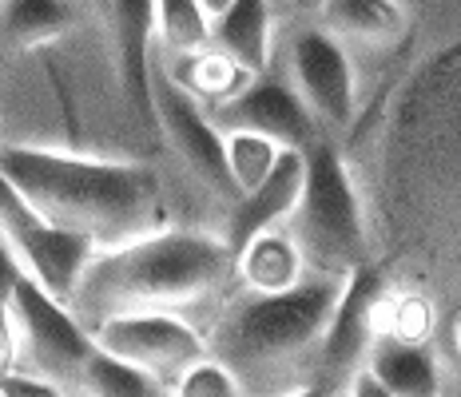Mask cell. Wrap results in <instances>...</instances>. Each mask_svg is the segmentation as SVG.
<instances>
[{"label":"cell","instance_id":"cell-1","mask_svg":"<svg viewBox=\"0 0 461 397\" xmlns=\"http://www.w3.org/2000/svg\"><path fill=\"white\" fill-rule=\"evenodd\" d=\"M235 255L211 230H148L95 250L68 310L84 330L115 314H211L235 294ZM203 326V322H199Z\"/></svg>","mask_w":461,"mask_h":397},{"label":"cell","instance_id":"cell-2","mask_svg":"<svg viewBox=\"0 0 461 397\" xmlns=\"http://www.w3.org/2000/svg\"><path fill=\"white\" fill-rule=\"evenodd\" d=\"M346 278L306 275L286 294L235 290L203 318L207 357L243 397H291L319 382V354Z\"/></svg>","mask_w":461,"mask_h":397},{"label":"cell","instance_id":"cell-3","mask_svg":"<svg viewBox=\"0 0 461 397\" xmlns=\"http://www.w3.org/2000/svg\"><path fill=\"white\" fill-rule=\"evenodd\" d=\"M0 176L36 219L80 230L100 250L156 230L159 179L140 163L0 143Z\"/></svg>","mask_w":461,"mask_h":397},{"label":"cell","instance_id":"cell-4","mask_svg":"<svg viewBox=\"0 0 461 397\" xmlns=\"http://www.w3.org/2000/svg\"><path fill=\"white\" fill-rule=\"evenodd\" d=\"M286 235L294 239L311 275L350 278L354 270L370 266L358 191L330 143L314 140L303 148V195L286 219Z\"/></svg>","mask_w":461,"mask_h":397},{"label":"cell","instance_id":"cell-5","mask_svg":"<svg viewBox=\"0 0 461 397\" xmlns=\"http://www.w3.org/2000/svg\"><path fill=\"white\" fill-rule=\"evenodd\" d=\"M92 346L148 374L163 393L207 357V342L195 322L179 314H115L92 326Z\"/></svg>","mask_w":461,"mask_h":397},{"label":"cell","instance_id":"cell-6","mask_svg":"<svg viewBox=\"0 0 461 397\" xmlns=\"http://www.w3.org/2000/svg\"><path fill=\"white\" fill-rule=\"evenodd\" d=\"M8 314H13L16 346H21V370L48 377L64 393H72L76 374L92 354V334L76 322L68 306L48 298L28 278H21L8 294Z\"/></svg>","mask_w":461,"mask_h":397},{"label":"cell","instance_id":"cell-7","mask_svg":"<svg viewBox=\"0 0 461 397\" xmlns=\"http://www.w3.org/2000/svg\"><path fill=\"white\" fill-rule=\"evenodd\" d=\"M151 120L167 131L171 148L179 151V159L191 167V176L199 183H207L211 191H219L223 199L235 203L239 191L227 176V159H223V131L207 120V112L199 108V100L191 95L184 84H176L171 72H151Z\"/></svg>","mask_w":461,"mask_h":397},{"label":"cell","instance_id":"cell-8","mask_svg":"<svg viewBox=\"0 0 461 397\" xmlns=\"http://www.w3.org/2000/svg\"><path fill=\"white\" fill-rule=\"evenodd\" d=\"M291 88L314 123L346 128L354 115V64L342 41L306 28L291 41Z\"/></svg>","mask_w":461,"mask_h":397},{"label":"cell","instance_id":"cell-9","mask_svg":"<svg viewBox=\"0 0 461 397\" xmlns=\"http://www.w3.org/2000/svg\"><path fill=\"white\" fill-rule=\"evenodd\" d=\"M207 120L219 131H251L278 143V148H294V151L311 148L319 140L311 112L303 108V100L294 95L286 80H251L230 100L215 104L207 112Z\"/></svg>","mask_w":461,"mask_h":397},{"label":"cell","instance_id":"cell-10","mask_svg":"<svg viewBox=\"0 0 461 397\" xmlns=\"http://www.w3.org/2000/svg\"><path fill=\"white\" fill-rule=\"evenodd\" d=\"M0 235L8 239V247H13L28 283H36L48 298H56L64 306L76 294V286H80L92 255L100 250L88 235L68 230V227H52L44 219H32L16 230H0Z\"/></svg>","mask_w":461,"mask_h":397},{"label":"cell","instance_id":"cell-11","mask_svg":"<svg viewBox=\"0 0 461 397\" xmlns=\"http://www.w3.org/2000/svg\"><path fill=\"white\" fill-rule=\"evenodd\" d=\"M299 195H303V151L283 148L271 176L258 183L255 191H247V195L230 203V215L223 227V243L230 247V255L243 243H251L255 235H263V230L286 227Z\"/></svg>","mask_w":461,"mask_h":397},{"label":"cell","instance_id":"cell-12","mask_svg":"<svg viewBox=\"0 0 461 397\" xmlns=\"http://www.w3.org/2000/svg\"><path fill=\"white\" fill-rule=\"evenodd\" d=\"M115 64L140 120L151 123V41H156V0H112Z\"/></svg>","mask_w":461,"mask_h":397},{"label":"cell","instance_id":"cell-13","mask_svg":"<svg viewBox=\"0 0 461 397\" xmlns=\"http://www.w3.org/2000/svg\"><path fill=\"white\" fill-rule=\"evenodd\" d=\"M362 370L378 377L393 397H446L441 357L429 350V342H398V338L374 334Z\"/></svg>","mask_w":461,"mask_h":397},{"label":"cell","instance_id":"cell-14","mask_svg":"<svg viewBox=\"0 0 461 397\" xmlns=\"http://www.w3.org/2000/svg\"><path fill=\"white\" fill-rule=\"evenodd\" d=\"M306 275L311 270H306L294 239L286 235V227L263 230L235 250V283L247 294H286Z\"/></svg>","mask_w":461,"mask_h":397},{"label":"cell","instance_id":"cell-15","mask_svg":"<svg viewBox=\"0 0 461 397\" xmlns=\"http://www.w3.org/2000/svg\"><path fill=\"white\" fill-rule=\"evenodd\" d=\"M211 48L251 80L263 76L267 60H271V8H267V0H230L211 21Z\"/></svg>","mask_w":461,"mask_h":397},{"label":"cell","instance_id":"cell-16","mask_svg":"<svg viewBox=\"0 0 461 397\" xmlns=\"http://www.w3.org/2000/svg\"><path fill=\"white\" fill-rule=\"evenodd\" d=\"M322 32L350 44H393L406 32L398 0H322Z\"/></svg>","mask_w":461,"mask_h":397},{"label":"cell","instance_id":"cell-17","mask_svg":"<svg viewBox=\"0 0 461 397\" xmlns=\"http://www.w3.org/2000/svg\"><path fill=\"white\" fill-rule=\"evenodd\" d=\"M68 28H72L68 0H5L0 5V41L8 48L52 44Z\"/></svg>","mask_w":461,"mask_h":397},{"label":"cell","instance_id":"cell-18","mask_svg":"<svg viewBox=\"0 0 461 397\" xmlns=\"http://www.w3.org/2000/svg\"><path fill=\"white\" fill-rule=\"evenodd\" d=\"M72 393L76 397H159L163 390L148 374H140L136 365L120 362V357L92 346V354L84 357L80 374H76Z\"/></svg>","mask_w":461,"mask_h":397},{"label":"cell","instance_id":"cell-19","mask_svg":"<svg viewBox=\"0 0 461 397\" xmlns=\"http://www.w3.org/2000/svg\"><path fill=\"white\" fill-rule=\"evenodd\" d=\"M156 32L171 56H195L211 48V16L199 0H156Z\"/></svg>","mask_w":461,"mask_h":397},{"label":"cell","instance_id":"cell-20","mask_svg":"<svg viewBox=\"0 0 461 397\" xmlns=\"http://www.w3.org/2000/svg\"><path fill=\"white\" fill-rule=\"evenodd\" d=\"M184 68L191 76H176V84H184V88L195 95L199 104H223V100H230L239 88H247L251 84V76L247 72H239L235 64L227 60V56H219L215 48H203V52H195V56H184Z\"/></svg>","mask_w":461,"mask_h":397},{"label":"cell","instance_id":"cell-21","mask_svg":"<svg viewBox=\"0 0 461 397\" xmlns=\"http://www.w3.org/2000/svg\"><path fill=\"white\" fill-rule=\"evenodd\" d=\"M278 143L263 140V135L251 131H223V159H227V176L235 183L239 195L255 191L258 183L271 176L275 159H278Z\"/></svg>","mask_w":461,"mask_h":397},{"label":"cell","instance_id":"cell-22","mask_svg":"<svg viewBox=\"0 0 461 397\" xmlns=\"http://www.w3.org/2000/svg\"><path fill=\"white\" fill-rule=\"evenodd\" d=\"M167 397H243V393H239L235 377H230L223 365L203 357V362H195L176 385H171Z\"/></svg>","mask_w":461,"mask_h":397},{"label":"cell","instance_id":"cell-23","mask_svg":"<svg viewBox=\"0 0 461 397\" xmlns=\"http://www.w3.org/2000/svg\"><path fill=\"white\" fill-rule=\"evenodd\" d=\"M0 397H68L60 385H52L48 377H36L28 370H13L0 377Z\"/></svg>","mask_w":461,"mask_h":397},{"label":"cell","instance_id":"cell-24","mask_svg":"<svg viewBox=\"0 0 461 397\" xmlns=\"http://www.w3.org/2000/svg\"><path fill=\"white\" fill-rule=\"evenodd\" d=\"M32 219L36 215L24 207V199L16 195V187L0 176V230H16V227H24V222H32Z\"/></svg>","mask_w":461,"mask_h":397},{"label":"cell","instance_id":"cell-25","mask_svg":"<svg viewBox=\"0 0 461 397\" xmlns=\"http://www.w3.org/2000/svg\"><path fill=\"white\" fill-rule=\"evenodd\" d=\"M21 370V346H16V326L8 314V302H0V377Z\"/></svg>","mask_w":461,"mask_h":397},{"label":"cell","instance_id":"cell-26","mask_svg":"<svg viewBox=\"0 0 461 397\" xmlns=\"http://www.w3.org/2000/svg\"><path fill=\"white\" fill-rule=\"evenodd\" d=\"M24 278V270L21 263H16V255H13V247H8V239L0 235V302H8V294L16 290V283Z\"/></svg>","mask_w":461,"mask_h":397},{"label":"cell","instance_id":"cell-27","mask_svg":"<svg viewBox=\"0 0 461 397\" xmlns=\"http://www.w3.org/2000/svg\"><path fill=\"white\" fill-rule=\"evenodd\" d=\"M342 397H393V393L378 382V377H370L366 370H354L342 382Z\"/></svg>","mask_w":461,"mask_h":397},{"label":"cell","instance_id":"cell-28","mask_svg":"<svg viewBox=\"0 0 461 397\" xmlns=\"http://www.w3.org/2000/svg\"><path fill=\"white\" fill-rule=\"evenodd\" d=\"M291 397H342V385H334V382H311L306 390H299V393H291Z\"/></svg>","mask_w":461,"mask_h":397},{"label":"cell","instance_id":"cell-29","mask_svg":"<svg viewBox=\"0 0 461 397\" xmlns=\"http://www.w3.org/2000/svg\"><path fill=\"white\" fill-rule=\"evenodd\" d=\"M227 5H230V0H199V8H203V13L211 16V21H215V16H219V13H223V8H227Z\"/></svg>","mask_w":461,"mask_h":397},{"label":"cell","instance_id":"cell-30","mask_svg":"<svg viewBox=\"0 0 461 397\" xmlns=\"http://www.w3.org/2000/svg\"><path fill=\"white\" fill-rule=\"evenodd\" d=\"M159 397H167V393H159Z\"/></svg>","mask_w":461,"mask_h":397},{"label":"cell","instance_id":"cell-31","mask_svg":"<svg viewBox=\"0 0 461 397\" xmlns=\"http://www.w3.org/2000/svg\"><path fill=\"white\" fill-rule=\"evenodd\" d=\"M68 397H76V393H68Z\"/></svg>","mask_w":461,"mask_h":397}]
</instances>
